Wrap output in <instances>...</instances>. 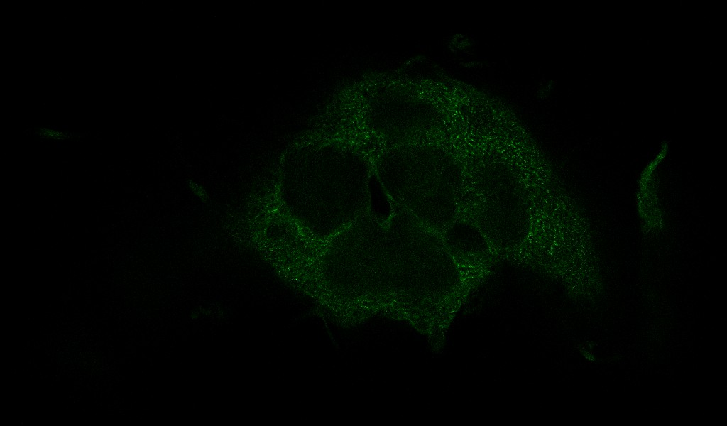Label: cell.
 <instances>
[{"label":"cell","instance_id":"6da1fadb","mask_svg":"<svg viewBox=\"0 0 727 426\" xmlns=\"http://www.w3.org/2000/svg\"><path fill=\"white\" fill-rule=\"evenodd\" d=\"M329 241L322 272L329 286L344 294L420 297L459 282L444 239L391 200L386 213L370 206Z\"/></svg>","mask_w":727,"mask_h":426},{"label":"cell","instance_id":"7a4b0ae2","mask_svg":"<svg viewBox=\"0 0 727 426\" xmlns=\"http://www.w3.org/2000/svg\"><path fill=\"white\" fill-rule=\"evenodd\" d=\"M371 180L369 163L358 151L335 144L305 146L286 164L285 202L313 236L330 239L369 209Z\"/></svg>","mask_w":727,"mask_h":426},{"label":"cell","instance_id":"3957f363","mask_svg":"<svg viewBox=\"0 0 727 426\" xmlns=\"http://www.w3.org/2000/svg\"><path fill=\"white\" fill-rule=\"evenodd\" d=\"M437 150L412 143L380 157L376 172L386 195L441 234L452 224L463 196V173Z\"/></svg>","mask_w":727,"mask_h":426}]
</instances>
